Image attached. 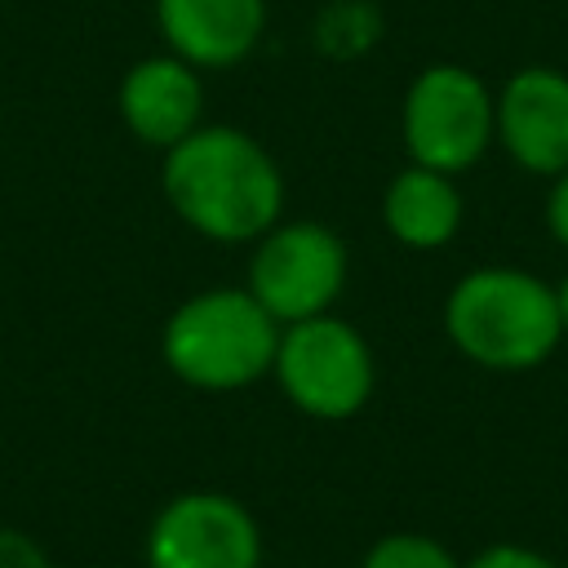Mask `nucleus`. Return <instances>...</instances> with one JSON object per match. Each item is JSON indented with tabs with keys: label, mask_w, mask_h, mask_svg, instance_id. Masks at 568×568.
I'll use <instances>...</instances> for the list:
<instances>
[{
	"label": "nucleus",
	"mask_w": 568,
	"mask_h": 568,
	"mask_svg": "<svg viewBox=\"0 0 568 568\" xmlns=\"http://www.w3.org/2000/svg\"><path fill=\"white\" fill-rule=\"evenodd\" d=\"M359 568H462V559L439 541V537H430V532H386V537H377L368 550H364V559H359Z\"/></svg>",
	"instance_id": "obj_13"
},
{
	"label": "nucleus",
	"mask_w": 568,
	"mask_h": 568,
	"mask_svg": "<svg viewBox=\"0 0 568 568\" xmlns=\"http://www.w3.org/2000/svg\"><path fill=\"white\" fill-rule=\"evenodd\" d=\"M555 306H559V324H564V337H568V271L555 284Z\"/></svg>",
	"instance_id": "obj_17"
},
{
	"label": "nucleus",
	"mask_w": 568,
	"mask_h": 568,
	"mask_svg": "<svg viewBox=\"0 0 568 568\" xmlns=\"http://www.w3.org/2000/svg\"><path fill=\"white\" fill-rule=\"evenodd\" d=\"M160 155V195L200 240L253 244L284 217V169L253 133L204 120Z\"/></svg>",
	"instance_id": "obj_1"
},
{
	"label": "nucleus",
	"mask_w": 568,
	"mask_h": 568,
	"mask_svg": "<svg viewBox=\"0 0 568 568\" xmlns=\"http://www.w3.org/2000/svg\"><path fill=\"white\" fill-rule=\"evenodd\" d=\"M115 106L124 129L155 151H169L186 133L204 124V80L178 53H146L138 58L115 89Z\"/></svg>",
	"instance_id": "obj_9"
},
{
	"label": "nucleus",
	"mask_w": 568,
	"mask_h": 568,
	"mask_svg": "<svg viewBox=\"0 0 568 568\" xmlns=\"http://www.w3.org/2000/svg\"><path fill=\"white\" fill-rule=\"evenodd\" d=\"M399 138L413 164L457 178L497 142V93L462 62H430L404 89Z\"/></svg>",
	"instance_id": "obj_5"
},
{
	"label": "nucleus",
	"mask_w": 568,
	"mask_h": 568,
	"mask_svg": "<svg viewBox=\"0 0 568 568\" xmlns=\"http://www.w3.org/2000/svg\"><path fill=\"white\" fill-rule=\"evenodd\" d=\"M346 240L315 217H280L253 240L244 288L284 324L333 311L346 288Z\"/></svg>",
	"instance_id": "obj_6"
},
{
	"label": "nucleus",
	"mask_w": 568,
	"mask_h": 568,
	"mask_svg": "<svg viewBox=\"0 0 568 568\" xmlns=\"http://www.w3.org/2000/svg\"><path fill=\"white\" fill-rule=\"evenodd\" d=\"M462 217H466V200L453 173L408 160L382 191V226L395 244L413 253H435L453 244L462 231Z\"/></svg>",
	"instance_id": "obj_11"
},
{
	"label": "nucleus",
	"mask_w": 568,
	"mask_h": 568,
	"mask_svg": "<svg viewBox=\"0 0 568 568\" xmlns=\"http://www.w3.org/2000/svg\"><path fill=\"white\" fill-rule=\"evenodd\" d=\"M280 346V320L244 288L213 284L182 297L160 328L164 368L209 395H231L271 377Z\"/></svg>",
	"instance_id": "obj_3"
},
{
	"label": "nucleus",
	"mask_w": 568,
	"mask_h": 568,
	"mask_svg": "<svg viewBox=\"0 0 568 568\" xmlns=\"http://www.w3.org/2000/svg\"><path fill=\"white\" fill-rule=\"evenodd\" d=\"M146 568H262V528L253 510L217 488L169 497L142 532Z\"/></svg>",
	"instance_id": "obj_7"
},
{
	"label": "nucleus",
	"mask_w": 568,
	"mask_h": 568,
	"mask_svg": "<svg viewBox=\"0 0 568 568\" xmlns=\"http://www.w3.org/2000/svg\"><path fill=\"white\" fill-rule=\"evenodd\" d=\"M497 146L532 178L568 169V71L532 62L501 80Z\"/></svg>",
	"instance_id": "obj_8"
},
{
	"label": "nucleus",
	"mask_w": 568,
	"mask_h": 568,
	"mask_svg": "<svg viewBox=\"0 0 568 568\" xmlns=\"http://www.w3.org/2000/svg\"><path fill=\"white\" fill-rule=\"evenodd\" d=\"M386 36L377 0H324L311 18V44L328 62H359Z\"/></svg>",
	"instance_id": "obj_12"
},
{
	"label": "nucleus",
	"mask_w": 568,
	"mask_h": 568,
	"mask_svg": "<svg viewBox=\"0 0 568 568\" xmlns=\"http://www.w3.org/2000/svg\"><path fill=\"white\" fill-rule=\"evenodd\" d=\"M444 337L475 368L528 373L564 342L555 284L510 262L475 266L444 297Z\"/></svg>",
	"instance_id": "obj_2"
},
{
	"label": "nucleus",
	"mask_w": 568,
	"mask_h": 568,
	"mask_svg": "<svg viewBox=\"0 0 568 568\" xmlns=\"http://www.w3.org/2000/svg\"><path fill=\"white\" fill-rule=\"evenodd\" d=\"M546 231L559 248H568V169L550 178V191H546Z\"/></svg>",
	"instance_id": "obj_16"
},
{
	"label": "nucleus",
	"mask_w": 568,
	"mask_h": 568,
	"mask_svg": "<svg viewBox=\"0 0 568 568\" xmlns=\"http://www.w3.org/2000/svg\"><path fill=\"white\" fill-rule=\"evenodd\" d=\"M155 27L164 49L195 71H231L257 53L266 0H155Z\"/></svg>",
	"instance_id": "obj_10"
},
{
	"label": "nucleus",
	"mask_w": 568,
	"mask_h": 568,
	"mask_svg": "<svg viewBox=\"0 0 568 568\" xmlns=\"http://www.w3.org/2000/svg\"><path fill=\"white\" fill-rule=\"evenodd\" d=\"M0 568H53L44 546L22 528H0Z\"/></svg>",
	"instance_id": "obj_15"
},
{
	"label": "nucleus",
	"mask_w": 568,
	"mask_h": 568,
	"mask_svg": "<svg viewBox=\"0 0 568 568\" xmlns=\"http://www.w3.org/2000/svg\"><path fill=\"white\" fill-rule=\"evenodd\" d=\"M462 568H559L546 550L524 546V541H493L484 550H475L470 559H462Z\"/></svg>",
	"instance_id": "obj_14"
},
{
	"label": "nucleus",
	"mask_w": 568,
	"mask_h": 568,
	"mask_svg": "<svg viewBox=\"0 0 568 568\" xmlns=\"http://www.w3.org/2000/svg\"><path fill=\"white\" fill-rule=\"evenodd\" d=\"M271 377L302 417L351 422L373 399L377 359L368 337L351 320L324 311L280 328Z\"/></svg>",
	"instance_id": "obj_4"
}]
</instances>
